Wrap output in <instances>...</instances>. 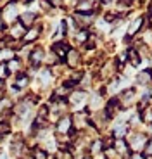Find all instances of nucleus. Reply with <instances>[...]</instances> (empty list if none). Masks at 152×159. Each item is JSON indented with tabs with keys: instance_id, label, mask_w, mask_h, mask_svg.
Listing matches in <instances>:
<instances>
[{
	"instance_id": "obj_1",
	"label": "nucleus",
	"mask_w": 152,
	"mask_h": 159,
	"mask_svg": "<svg viewBox=\"0 0 152 159\" xmlns=\"http://www.w3.org/2000/svg\"><path fill=\"white\" fill-rule=\"evenodd\" d=\"M56 133L57 135H64V137H69V139L71 140H74L76 139V135H78V133H76L74 130H73V123H71V116H62V118L59 119V121H57L56 123Z\"/></svg>"
},
{
	"instance_id": "obj_2",
	"label": "nucleus",
	"mask_w": 152,
	"mask_h": 159,
	"mask_svg": "<svg viewBox=\"0 0 152 159\" xmlns=\"http://www.w3.org/2000/svg\"><path fill=\"white\" fill-rule=\"evenodd\" d=\"M88 116H90V111H80V112H74V114L71 116V123H73V130L76 131V133H83L85 128H90V119H88Z\"/></svg>"
},
{
	"instance_id": "obj_3",
	"label": "nucleus",
	"mask_w": 152,
	"mask_h": 159,
	"mask_svg": "<svg viewBox=\"0 0 152 159\" xmlns=\"http://www.w3.org/2000/svg\"><path fill=\"white\" fill-rule=\"evenodd\" d=\"M149 142V137L145 133H140V131H135L132 137L128 139V145H130V151L132 154H142L145 143Z\"/></svg>"
},
{
	"instance_id": "obj_4",
	"label": "nucleus",
	"mask_w": 152,
	"mask_h": 159,
	"mask_svg": "<svg viewBox=\"0 0 152 159\" xmlns=\"http://www.w3.org/2000/svg\"><path fill=\"white\" fill-rule=\"evenodd\" d=\"M88 100H90V99H88L87 90H73L71 93H69V97H68L69 107H74V109H81V107H85Z\"/></svg>"
},
{
	"instance_id": "obj_5",
	"label": "nucleus",
	"mask_w": 152,
	"mask_h": 159,
	"mask_svg": "<svg viewBox=\"0 0 152 159\" xmlns=\"http://www.w3.org/2000/svg\"><path fill=\"white\" fill-rule=\"evenodd\" d=\"M118 102H119L121 109H128L130 106L136 102V90L135 88H123V90L118 93Z\"/></svg>"
},
{
	"instance_id": "obj_6",
	"label": "nucleus",
	"mask_w": 152,
	"mask_h": 159,
	"mask_svg": "<svg viewBox=\"0 0 152 159\" xmlns=\"http://www.w3.org/2000/svg\"><path fill=\"white\" fill-rule=\"evenodd\" d=\"M73 23H74V26L78 30H85V31H88L90 26L95 23V19H93V14H76L74 12Z\"/></svg>"
},
{
	"instance_id": "obj_7",
	"label": "nucleus",
	"mask_w": 152,
	"mask_h": 159,
	"mask_svg": "<svg viewBox=\"0 0 152 159\" xmlns=\"http://www.w3.org/2000/svg\"><path fill=\"white\" fill-rule=\"evenodd\" d=\"M145 21H147V17L145 16H135L132 19V23H130V26H128V31H126V36L128 38H135V35L138 31H142V30L145 28Z\"/></svg>"
},
{
	"instance_id": "obj_8",
	"label": "nucleus",
	"mask_w": 152,
	"mask_h": 159,
	"mask_svg": "<svg viewBox=\"0 0 152 159\" xmlns=\"http://www.w3.org/2000/svg\"><path fill=\"white\" fill-rule=\"evenodd\" d=\"M0 11H2V19H4V23H7V24L17 23V5L14 4V2H9V4L5 5L4 9H0Z\"/></svg>"
},
{
	"instance_id": "obj_9",
	"label": "nucleus",
	"mask_w": 152,
	"mask_h": 159,
	"mask_svg": "<svg viewBox=\"0 0 152 159\" xmlns=\"http://www.w3.org/2000/svg\"><path fill=\"white\" fill-rule=\"evenodd\" d=\"M130 133V125L128 121H118L111 130V137L114 140H124L126 135Z\"/></svg>"
},
{
	"instance_id": "obj_10",
	"label": "nucleus",
	"mask_w": 152,
	"mask_h": 159,
	"mask_svg": "<svg viewBox=\"0 0 152 159\" xmlns=\"http://www.w3.org/2000/svg\"><path fill=\"white\" fill-rule=\"evenodd\" d=\"M99 4L100 2H93V0H78L74 5V12L76 14H93Z\"/></svg>"
},
{
	"instance_id": "obj_11",
	"label": "nucleus",
	"mask_w": 152,
	"mask_h": 159,
	"mask_svg": "<svg viewBox=\"0 0 152 159\" xmlns=\"http://www.w3.org/2000/svg\"><path fill=\"white\" fill-rule=\"evenodd\" d=\"M28 61L33 68H40L42 64L45 62V50L42 47H35L28 56Z\"/></svg>"
},
{
	"instance_id": "obj_12",
	"label": "nucleus",
	"mask_w": 152,
	"mask_h": 159,
	"mask_svg": "<svg viewBox=\"0 0 152 159\" xmlns=\"http://www.w3.org/2000/svg\"><path fill=\"white\" fill-rule=\"evenodd\" d=\"M66 66L71 69H76V68H80V64H81V54L78 48H69L68 54H66Z\"/></svg>"
},
{
	"instance_id": "obj_13",
	"label": "nucleus",
	"mask_w": 152,
	"mask_h": 159,
	"mask_svg": "<svg viewBox=\"0 0 152 159\" xmlns=\"http://www.w3.org/2000/svg\"><path fill=\"white\" fill-rule=\"evenodd\" d=\"M112 149L116 151V154L119 156V159H130L132 157V151H130V145H128L126 140H114Z\"/></svg>"
},
{
	"instance_id": "obj_14",
	"label": "nucleus",
	"mask_w": 152,
	"mask_h": 159,
	"mask_svg": "<svg viewBox=\"0 0 152 159\" xmlns=\"http://www.w3.org/2000/svg\"><path fill=\"white\" fill-rule=\"evenodd\" d=\"M42 30H43V28H42L40 24H35V26L28 28V30H26V33H24V36H23V42H24V43H33L35 40L40 38Z\"/></svg>"
},
{
	"instance_id": "obj_15",
	"label": "nucleus",
	"mask_w": 152,
	"mask_h": 159,
	"mask_svg": "<svg viewBox=\"0 0 152 159\" xmlns=\"http://www.w3.org/2000/svg\"><path fill=\"white\" fill-rule=\"evenodd\" d=\"M69 48H71V47H68V43L60 40V42H56V43L52 45V50H50V52H52V54H54V56H56L59 61H64V59H66V54H68Z\"/></svg>"
},
{
	"instance_id": "obj_16",
	"label": "nucleus",
	"mask_w": 152,
	"mask_h": 159,
	"mask_svg": "<svg viewBox=\"0 0 152 159\" xmlns=\"http://www.w3.org/2000/svg\"><path fill=\"white\" fill-rule=\"evenodd\" d=\"M126 62L132 66V68H136V66H140V62H142V57H140V54H138V50H136L135 47H128L126 48Z\"/></svg>"
},
{
	"instance_id": "obj_17",
	"label": "nucleus",
	"mask_w": 152,
	"mask_h": 159,
	"mask_svg": "<svg viewBox=\"0 0 152 159\" xmlns=\"http://www.w3.org/2000/svg\"><path fill=\"white\" fill-rule=\"evenodd\" d=\"M29 85V76L24 75V73H17L16 75V80H14V85H12V88H14V92H21L23 88H26Z\"/></svg>"
},
{
	"instance_id": "obj_18",
	"label": "nucleus",
	"mask_w": 152,
	"mask_h": 159,
	"mask_svg": "<svg viewBox=\"0 0 152 159\" xmlns=\"http://www.w3.org/2000/svg\"><path fill=\"white\" fill-rule=\"evenodd\" d=\"M136 83L140 85V87H150L152 85V71L150 69H144L136 75Z\"/></svg>"
},
{
	"instance_id": "obj_19",
	"label": "nucleus",
	"mask_w": 152,
	"mask_h": 159,
	"mask_svg": "<svg viewBox=\"0 0 152 159\" xmlns=\"http://www.w3.org/2000/svg\"><path fill=\"white\" fill-rule=\"evenodd\" d=\"M17 21H19V23L23 24L26 30H28V28H31V26H35V23H36V14H35V12L26 11L24 14H21V17H19Z\"/></svg>"
},
{
	"instance_id": "obj_20",
	"label": "nucleus",
	"mask_w": 152,
	"mask_h": 159,
	"mask_svg": "<svg viewBox=\"0 0 152 159\" xmlns=\"http://www.w3.org/2000/svg\"><path fill=\"white\" fill-rule=\"evenodd\" d=\"M24 33H26V28H24L19 21H17V23H14L11 26V38L12 40H23Z\"/></svg>"
},
{
	"instance_id": "obj_21",
	"label": "nucleus",
	"mask_w": 152,
	"mask_h": 159,
	"mask_svg": "<svg viewBox=\"0 0 152 159\" xmlns=\"http://www.w3.org/2000/svg\"><path fill=\"white\" fill-rule=\"evenodd\" d=\"M104 142H102V139H95V140H92V143H90V147H88V152H90V156H99V154H102L104 152Z\"/></svg>"
},
{
	"instance_id": "obj_22",
	"label": "nucleus",
	"mask_w": 152,
	"mask_h": 159,
	"mask_svg": "<svg viewBox=\"0 0 152 159\" xmlns=\"http://www.w3.org/2000/svg\"><path fill=\"white\" fill-rule=\"evenodd\" d=\"M12 59H16V52L12 48H9V47L0 48V64H7Z\"/></svg>"
},
{
	"instance_id": "obj_23",
	"label": "nucleus",
	"mask_w": 152,
	"mask_h": 159,
	"mask_svg": "<svg viewBox=\"0 0 152 159\" xmlns=\"http://www.w3.org/2000/svg\"><path fill=\"white\" fill-rule=\"evenodd\" d=\"M24 149H26V145H24L21 140H14V142L11 143V152L16 156V157H21V156H23Z\"/></svg>"
},
{
	"instance_id": "obj_24",
	"label": "nucleus",
	"mask_w": 152,
	"mask_h": 159,
	"mask_svg": "<svg viewBox=\"0 0 152 159\" xmlns=\"http://www.w3.org/2000/svg\"><path fill=\"white\" fill-rule=\"evenodd\" d=\"M138 116H140V121H144L145 125L150 126V125H152V104H150V106H147L142 112H138Z\"/></svg>"
},
{
	"instance_id": "obj_25",
	"label": "nucleus",
	"mask_w": 152,
	"mask_h": 159,
	"mask_svg": "<svg viewBox=\"0 0 152 159\" xmlns=\"http://www.w3.org/2000/svg\"><path fill=\"white\" fill-rule=\"evenodd\" d=\"M88 35H90V31H85V30H78V31L73 35V38H74V42L78 45H85L88 40Z\"/></svg>"
},
{
	"instance_id": "obj_26",
	"label": "nucleus",
	"mask_w": 152,
	"mask_h": 159,
	"mask_svg": "<svg viewBox=\"0 0 152 159\" xmlns=\"http://www.w3.org/2000/svg\"><path fill=\"white\" fill-rule=\"evenodd\" d=\"M40 81L43 87L50 85V81H52V71H50V68H45L43 71H40Z\"/></svg>"
},
{
	"instance_id": "obj_27",
	"label": "nucleus",
	"mask_w": 152,
	"mask_h": 159,
	"mask_svg": "<svg viewBox=\"0 0 152 159\" xmlns=\"http://www.w3.org/2000/svg\"><path fill=\"white\" fill-rule=\"evenodd\" d=\"M5 66H7V73H9V76L14 75V73L17 75V71L21 69V62H19V59H12V61H9V62L5 64Z\"/></svg>"
},
{
	"instance_id": "obj_28",
	"label": "nucleus",
	"mask_w": 152,
	"mask_h": 159,
	"mask_svg": "<svg viewBox=\"0 0 152 159\" xmlns=\"http://www.w3.org/2000/svg\"><path fill=\"white\" fill-rule=\"evenodd\" d=\"M12 109V102L9 99H0V116L2 114H9Z\"/></svg>"
},
{
	"instance_id": "obj_29",
	"label": "nucleus",
	"mask_w": 152,
	"mask_h": 159,
	"mask_svg": "<svg viewBox=\"0 0 152 159\" xmlns=\"http://www.w3.org/2000/svg\"><path fill=\"white\" fill-rule=\"evenodd\" d=\"M31 157L33 159H48V152L45 151V149H42V147H36V149H33Z\"/></svg>"
},
{
	"instance_id": "obj_30",
	"label": "nucleus",
	"mask_w": 152,
	"mask_h": 159,
	"mask_svg": "<svg viewBox=\"0 0 152 159\" xmlns=\"http://www.w3.org/2000/svg\"><path fill=\"white\" fill-rule=\"evenodd\" d=\"M54 159H74V157H73V152L69 149H57Z\"/></svg>"
},
{
	"instance_id": "obj_31",
	"label": "nucleus",
	"mask_w": 152,
	"mask_h": 159,
	"mask_svg": "<svg viewBox=\"0 0 152 159\" xmlns=\"http://www.w3.org/2000/svg\"><path fill=\"white\" fill-rule=\"evenodd\" d=\"M83 47L87 48V50H93V48L97 47V35L95 33H90V35H88V40Z\"/></svg>"
},
{
	"instance_id": "obj_32",
	"label": "nucleus",
	"mask_w": 152,
	"mask_h": 159,
	"mask_svg": "<svg viewBox=\"0 0 152 159\" xmlns=\"http://www.w3.org/2000/svg\"><path fill=\"white\" fill-rule=\"evenodd\" d=\"M83 76H85V73H81V71H73L71 75H69V81H71L73 85H80L81 80H83Z\"/></svg>"
},
{
	"instance_id": "obj_33",
	"label": "nucleus",
	"mask_w": 152,
	"mask_h": 159,
	"mask_svg": "<svg viewBox=\"0 0 152 159\" xmlns=\"http://www.w3.org/2000/svg\"><path fill=\"white\" fill-rule=\"evenodd\" d=\"M142 156H144L145 159L152 157V139H149V142L145 143V147H144V151H142Z\"/></svg>"
},
{
	"instance_id": "obj_34",
	"label": "nucleus",
	"mask_w": 152,
	"mask_h": 159,
	"mask_svg": "<svg viewBox=\"0 0 152 159\" xmlns=\"http://www.w3.org/2000/svg\"><path fill=\"white\" fill-rule=\"evenodd\" d=\"M9 130H11L9 123H5V121H0V135H5V133H9Z\"/></svg>"
},
{
	"instance_id": "obj_35",
	"label": "nucleus",
	"mask_w": 152,
	"mask_h": 159,
	"mask_svg": "<svg viewBox=\"0 0 152 159\" xmlns=\"http://www.w3.org/2000/svg\"><path fill=\"white\" fill-rule=\"evenodd\" d=\"M7 76H9V73H7V66H5V64H0V80L7 78Z\"/></svg>"
},
{
	"instance_id": "obj_36",
	"label": "nucleus",
	"mask_w": 152,
	"mask_h": 159,
	"mask_svg": "<svg viewBox=\"0 0 152 159\" xmlns=\"http://www.w3.org/2000/svg\"><path fill=\"white\" fill-rule=\"evenodd\" d=\"M4 30H5V24H4V21H2V11H0V35L4 33Z\"/></svg>"
},
{
	"instance_id": "obj_37",
	"label": "nucleus",
	"mask_w": 152,
	"mask_h": 159,
	"mask_svg": "<svg viewBox=\"0 0 152 159\" xmlns=\"http://www.w3.org/2000/svg\"><path fill=\"white\" fill-rule=\"evenodd\" d=\"M130 159H145V157L142 154H132V157H130Z\"/></svg>"
},
{
	"instance_id": "obj_38",
	"label": "nucleus",
	"mask_w": 152,
	"mask_h": 159,
	"mask_svg": "<svg viewBox=\"0 0 152 159\" xmlns=\"http://www.w3.org/2000/svg\"><path fill=\"white\" fill-rule=\"evenodd\" d=\"M92 159H107V157H105V156H104V152H102V154H99V156H93Z\"/></svg>"
},
{
	"instance_id": "obj_39",
	"label": "nucleus",
	"mask_w": 152,
	"mask_h": 159,
	"mask_svg": "<svg viewBox=\"0 0 152 159\" xmlns=\"http://www.w3.org/2000/svg\"><path fill=\"white\" fill-rule=\"evenodd\" d=\"M5 88V83H4V80H0V90H4Z\"/></svg>"
},
{
	"instance_id": "obj_40",
	"label": "nucleus",
	"mask_w": 152,
	"mask_h": 159,
	"mask_svg": "<svg viewBox=\"0 0 152 159\" xmlns=\"http://www.w3.org/2000/svg\"><path fill=\"white\" fill-rule=\"evenodd\" d=\"M0 159H7V156H5V154H0Z\"/></svg>"
},
{
	"instance_id": "obj_41",
	"label": "nucleus",
	"mask_w": 152,
	"mask_h": 159,
	"mask_svg": "<svg viewBox=\"0 0 152 159\" xmlns=\"http://www.w3.org/2000/svg\"><path fill=\"white\" fill-rule=\"evenodd\" d=\"M149 130H150V131H149V133H150V139H152V125H150V126H149Z\"/></svg>"
},
{
	"instance_id": "obj_42",
	"label": "nucleus",
	"mask_w": 152,
	"mask_h": 159,
	"mask_svg": "<svg viewBox=\"0 0 152 159\" xmlns=\"http://www.w3.org/2000/svg\"><path fill=\"white\" fill-rule=\"evenodd\" d=\"M150 59H152V57H150ZM150 71H152V68H150Z\"/></svg>"
}]
</instances>
